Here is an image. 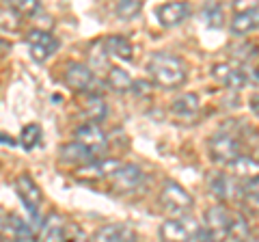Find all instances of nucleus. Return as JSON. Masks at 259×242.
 I'll return each mask as SVG.
<instances>
[{"label": "nucleus", "mask_w": 259, "mask_h": 242, "mask_svg": "<svg viewBox=\"0 0 259 242\" xmlns=\"http://www.w3.org/2000/svg\"><path fill=\"white\" fill-rule=\"evenodd\" d=\"M147 71L151 80L162 89H177L188 78V67L175 54L168 52H153L147 63Z\"/></svg>", "instance_id": "obj_1"}, {"label": "nucleus", "mask_w": 259, "mask_h": 242, "mask_svg": "<svg viewBox=\"0 0 259 242\" xmlns=\"http://www.w3.org/2000/svg\"><path fill=\"white\" fill-rule=\"evenodd\" d=\"M207 149H209V158H212V163L225 165V167L229 163H233L238 156H242L240 139L233 132H227V130L216 132L212 139H209Z\"/></svg>", "instance_id": "obj_2"}, {"label": "nucleus", "mask_w": 259, "mask_h": 242, "mask_svg": "<svg viewBox=\"0 0 259 242\" xmlns=\"http://www.w3.org/2000/svg\"><path fill=\"white\" fill-rule=\"evenodd\" d=\"M160 204L166 212H171L175 216H186L188 210L192 208L194 199L182 184H177L175 180H164L160 190Z\"/></svg>", "instance_id": "obj_3"}, {"label": "nucleus", "mask_w": 259, "mask_h": 242, "mask_svg": "<svg viewBox=\"0 0 259 242\" xmlns=\"http://www.w3.org/2000/svg\"><path fill=\"white\" fill-rule=\"evenodd\" d=\"M199 221L192 216H173L160 225L162 242H192L199 233Z\"/></svg>", "instance_id": "obj_4"}, {"label": "nucleus", "mask_w": 259, "mask_h": 242, "mask_svg": "<svg viewBox=\"0 0 259 242\" xmlns=\"http://www.w3.org/2000/svg\"><path fill=\"white\" fill-rule=\"evenodd\" d=\"M15 192H18L22 204L26 206V210L30 212L32 221L39 223V210H41V206H44V192L37 186V182L32 180L30 175L22 173V175L15 177Z\"/></svg>", "instance_id": "obj_5"}, {"label": "nucleus", "mask_w": 259, "mask_h": 242, "mask_svg": "<svg viewBox=\"0 0 259 242\" xmlns=\"http://www.w3.org/2000/svg\"><path fill=\"white\" fill-rule=\"evenodd\" d=\"M26 44H28L32 61H37V63L48 61L59 50V39L50 30H44V28H30L26 33Z\"/></svg>", "instance_id": "obj_6"}, {"label": "nucleus", "mask_w": 259, "mask_h": 242, "mask_svg": "<svg viewBox=\"0 0 259 242\" xmlns=\"http://www.w3.org/2000/svg\"><path fill=\"white\" fill-rule=\"evenodd\" d=\"M63 83H65V87L71 89V91H76V93H93L97 78H95L91 67L82 65V63H69V65L65 67Z\"/></svg>", "instance_id": "obj_7"}, {"label": "nucleus", "mask_w": 259, "mask_h": 242, "mask_svg": "<svg viewBox=\"0 0 259 242\" xmlns=\"http://www.w3.org/2000/svg\"><path fill=\"white\" fill-rule=\"evenodd\" d=\"M74 139H76L78 145L87 147L95 156L108 149V139H106V134H104V130L97 124H82L74 132Z\"/></svg>", "instance_id": "obj_8"}, {"label": "nucleus", "mask_w": 259, "mask_h": 242, "mask_svg": "<svg viewBox=\"0 0 259 242\" xmlns=\"http://www.w3.org/2000/svg\"><path fill=\"white\" fill-rule=\"evenodd\" d=\"M207 190H209V195L216 197L218 201H231L238 197L240 182L233 180L229 173L216 171V173H209V177H207Z\"/></svg>", "instance_id": "obj_9"}, {"label": "nucleus", "mask_w": 259, "mask_h": 242, "mask_svg": "<svg viewBox=\"0 0 259 242\" xmlns=\"http://www.w3.org/2000/svg\"><path fill=\"white\" fill-rule=\"evenodd\" d=\"M143 171L136 165H121L115 173L110 175V186L117 192H132L141 186Z\"/></svg>", "instance_id": "obj_10"}, {"label": "nucleus", "mask_w": 259, "mask_h": 242, "mask_svg": "<svg viewBox=\"0 0 259 242\" xmlns=\"http://www.w3.org/2000/svg\"><path fill=\"white\" fill-rule=\"evenodd\" d=\"M229 223H231V212L223 204L207 208V212H205V229L212 233L218 242H223L227 238Z\"/></svg>", "instance_id": "obj_11"}, {"label": "nucleus", "mask_w": 259, "mask_h": 242, "mask_svg": "<svg viewBox=\"0 0 259 242\" xmlns=\"http://www.w3.org/2000/svg\"><path fill=\"white\" fill-rule=\"evenodd\" d=\"M212 78L218 85L231 89V91H240V89H244V85H246L244 69L231 65V63H218V65H214L212 67Z\"/></svg>", "instance_id": "obj_12"}, {"label": "nucleus", "mask_w": 259, "mask_h": 242, "mask_svg": "<svg viewBox=\"0 0 259 242\" xmlns=\"http://www.w3.org/2000/svg\"><path fill=\"white\" fill-rule=\"evenodd\" d=\"M93 242H136V231L125 223H110L95 231Z\"/></svg>", "instance_id": "obj_13"}, {"label": "nucleus", "mask_w": 259, "mask_h": 242, "mask_svg": "<svg viewBox=\"0 0 259 242\" xmlns=\"http://www.w3.org/2000/svg\"><path fill=\"white\" fill-rule=\"evenodd\" d=\"M156 15L162 26L173 28V26H180L182 22H186V18L190 15V7L186 3H166L158 7Z\"/></svg>", "instance_id": "obj_14"}, {"label": "nucleus", "mask_w": 259, "mask_h": 242, "mask_svg": "<svg viewBox=\"0 0 259 242\" xmlns=\"http://www.w3.org/2000/svg\"><path fill=\"white\" fill-rule=\"evenodd\" d=\"M59 158L63 160V163H69V165H76L78 169L82 167H89L91 163H95L97 156L91 154L87 147H82V145H78L76 141L74 143H67L63 145L61 151H59Z\"/></svg>", "instance_id": "obj_15"}, {"label": "nucleus", "mask_w": 259, "mask_h": 242, "mask_svg": "<svg viewBox=\"0 0 259 242\" xmlns=\"http://www.w3.org/2000/svg\"><path fill=\"white\" fill-rule=\"evenodd\" d=\"M201 110V102L194 93H182L171 102V112L180 119H194Z\"/></svg>", "instance_id": "obj_16"}, {"label": "nucleus", "mask_w": 259, "mask_h": 242, "mask_svg": "<svg viewBox=\"0 0 259 242\" xmlns=\"http://www.w3.org/2000/svg\"><path fill=\"white\" fill-rule=\"evenodd\" d=\"M227 169H229V175L233 177V180L246 182V180H253V177H257L259 165H257V160L250 158V156H238L233 163L227 165Z\"/></svg>", "instance_id": "obj_17"}, {"label": "nucleus", "mask_w": 259, "mask_h": 242, "mask_svg": "<svg viewBox=\"0 0 259 242\" xmlns=\"http://www.w3.org/2000/svg\"><path fill=\"white\" fill-rule=\"evenodd\" d=\"M257 24H259V9H257V7H250V9L233 13L231 33H236V35H248V33H253V30L257 28Z\"/></svg>", "instance_id": "obj_18"}, {"label": "nucleus", "mask_w": 259, "mask_h": 242, "mask_svg": "<svg viewBox=\"0 0 259 242\" xmlns=\"http://www.w3.org/2000/svg\"><path fill=\"white\" fill-rule=\"evenodd\" d=\"M104 50H106L108 56H115V59H119V61H132L134 59L132 44H130L125 37H121V35L106 37V42H104Z\"/></svg>", "instance_id": "obj_19"}, {"label": "nucleus", "mask_w": 259, "mask_h": 242, "mask_svg": "<svg viewBox=\"0 0 259 242\" xmlns=\"http://www.w3.org/2000/svg\"><path fill=\"white\" fill-rule=\"evenodd\" d=\"M121 165L123 163H119L117 158H97L95 163H91L89 167L78 169V171L82 175H93V177H110Z\"/></svg>", "instance_id": "obj_20"}, {"label": "nucleus", "mask_w": 259, "mask_h": 242, "mask_svg": "<svg viewBox=\"0 0 259 242\" xmlns=\"http://www.w3.org/2000/svg\"><path fill=\"white\" fill-rule=\"evenodd\" d=\"M82 115L89 119V124H100L106 117V104L100 95L87 93V100L82 102Z\"/></svg>", "instance_id": "obj_21"}, {"label": "nucleus", "mask_w": 259, "mask_h": 242, "mask_svg": "<svg viewBox=\"0 0 259 242\" xmlns=\"http://www.w3.org/2000/svg\"><path fill=\"white\" fill-rule=\"evenodd\" d=\"M106 83H108V87L112 89V91L125 93V91H130V89H132V83H134V80L130 78V74H127L125 69H121V67H108Z\"/></svg>", "instance_id": "obj_22"}, {"label": "nucleus", "mask_w": 259, "mask_h": 242, "mask_svg": "<svg viewBox=\"0 0 259 242\" xmlns=\"http://www.w3.org/2000/svg\"><path fill=\"white\" fill-rule=\"evenodd\" d=\"M227 238H233L236 242H244L250 238V225L246 221L244 214H231V223H229V231H227Z\"/></svg>", "instance_id": "obj_23"}, {"label": "nucleus", "mask_w": 259, "mask_h": 242, "mask_svg": "<svg viewBox=\"0 0 259 242\" xmlns=\"http://www.w3.org/2000/svg\"><path fill=\"white\" fill-rule=\"evenodd\" d=\"M238 197L242 199L244 208H248V212L257 214V177L246 182H240V192Z\"/></svg>", "instance_id": "obj_24"}, {"label": "nucleus", "mask_w": 259, "mask_h": 242, "mask_svg": "<svg viewBox=\"0 0 259 242\" xmlns=\"http://www.w3.org/2000/svg\"><path fill=\"white\" fill-rule=\"evenodd\" d=\"M41 139H44V132H41V126H37V124H30V126H26L22 130V134H20V145L26 151H30V149H35L39 143H41Z\"/></svg>", "instance_id": "obj_25"}, {"label": "nucleus", "mask_w": 259, "mask_h": 242, "mask_svg": "<svg viewBox=\"0 0 259 242\" xmlns=\"http://www.w3.org/2000/svg\"><path fill=\"white\" fill-rule=\"evenodd\" d=\"M41 242H63V221L59 216H50L46 221Z\"/></svg>", "instance_id": "obj_26"}, {"label": "nucleus", "mask_w": 259, "mask_h": 242, "mask_svg": "<svg viewBox=\"0 0 259 242\" xmlns=\"http://www.w3.org/2000/svg\"><path fill=\"white\" fill-rule=\"evenodd\" d=\"M141 11H143L141 0H121V3H117V7H115L117 18H121V20H134Z\"/></svg>", "instance_id": "obj_27"}, {"label": "nucleus", "mask_w": 259, "mask_h": 242, "mask_svg": "<svg viewBox=\"0 0 259 242\" xmlns=\"http://www.w3.org/2000/svg\"><path fill=\"white\" fill-rule=\"evenodd\" d=\"M20 26H22L20 15L15 11H11L9 7H3V9H0V28L9 30V33H15V30H20Z\"/></svg>", "instance_id": "obj_28"}, {"label": "nucleus", "mask_w": 259, "mask_h": 242, "mask_svg": "<svg viewBox=\"0 0 259 242\" xmlns=\"http://www.w3.org/2000/svg\"><path fill=\"white\" fill-rule=\"evenodd\" d=\"M7 7H9L11 11L18 13L20 18H26V15L37 13V11H39V7H41V5H39L37 0H11V3L7 5Z\"/></svg>", "instance_id": "obj_29"}, {"label": "nucleus", "mask_w": 259, "mask_h": 242, "mask_svg": "<svg viewBox=\"0 0 259 242\" xmlns=\"http://www.w3.org/2000/svg\"><path fill=\"white\" fill-rule=\"evenodd\" d=\"M63 242H91L78 225H63Z\"/></svg>", "instance_id": "obj_30"}, {"label": "nucleus", "mask_w": 259, "mask_h": 242, "mask_svg": "<svg viewBox=\"0 0 259 242\" xmlns=\"http://www.w3.org/2000/svg\"><path fill=\"white\" fill-rule=\"evenodd\" d=\"M205 18L209 20L207 24L212 28H221L223 26V9L218 7L216 3H209L207 7H205Z\"/></svg>", "instance_id": "obj_31"}, {"label": "nucleus", "mask_w": 259, "mask_h": 242, "mask_svg": "<svg viewBox=\"0 0 259 242\" xmlns=\"http://www.w3.org/2000/svg\"><path fill=\"white\" fill-rule=\"evenodd\" d=\"M192 242H218L214 236H212V233H209L205 227H201L199 229V233H197V236H194V240Z\"/></svg>", "instance_id": "obj_32"}, {"label": "nucleus", "mask_w": 259, "mask_h": 242, "mask_svg": "<svg viewBox=\"0 0 259 242\" xmlns=\"http://www.w3.org/2000/svg\"><path fill=\"white\" fill-rule=\"evenodd\" d=\"M9 50H11V46H9V42H5V39H3V37H0V56L9 54Z\"/></svg>", "instance_id": "obj_33"}, {"label": "nucleus", "mask_w": 259, "mask_h": 242, "mask_svg": "<svg viewBox=\"0 0 259 242\" xmlns=\"http://www.w3.org/2000/svg\"><path fill=\"white\" fill-rule=\"evenodd\" d=\"M253 112L257 115V95H253Z\"/></svg>", "instance_id": "obj_34"}, {"label": "nucleus", "mask_w": 259, "mask_h": 242, "mask_svg": "<svg viewBox=\"0 0 259 242\" xmlns=\"http://www.w3.org/2000/svg\"><path fill=\"white\" fill-rule=\"evenodd\" d=\"M244 242H257V240H255V238H248V240H244Z\"/></svg>", "instance_id": "obj_35"}]
</instances>
